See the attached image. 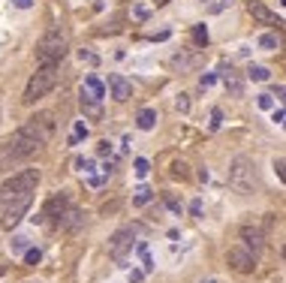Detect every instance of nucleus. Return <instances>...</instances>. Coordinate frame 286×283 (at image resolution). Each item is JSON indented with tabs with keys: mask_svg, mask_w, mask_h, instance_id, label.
I'll list each match as a JSON object with an SVG mask.
<instances>
[{
	"mask_svg": "<svg viewBox=\"0 0 286 283\" xmlns=\"http://www.w3.org/2000/svg\"><path fill=\"white\" fill-rule=\"evenodd\" d=\"M21 133H27L33 142H39V145H45L51 136H54V118L48 115V112H36L33 118H27L24 121V127H21Z\"/></svg>",
	"mask_w": 286,
	"mask_h": 283,
	"instance_id": "6",
	"label": "nucleus"
},
{
	"mask_svg": "<svg viewBox=\"0 0 286 283\" xmlns=\"http://www.w3.org/2000/svg\"><path fill=\"white\" fill-rule=\"evenodd\" d=\"M66 208H69L66 193H57V196H51V199L45 202V208H42L33 220H36V223H45V220H48V223H54V226H57V220L63 217V211H66Z\"/></svg>",
	"mask_w": 286,
	"mask_h": 283,
	"instance_id": "9",
	"label": "nucleus"
},
{
	"mask_svg": "<svg viewBox=\"0 0 286 283\" xmlns=\"http://www.w3.org/2000/svg\"><path fill=\"white\" fill-rule=\"evenodd\" d=\"M154 3H157V6H163V3H169V0H154Z\"/></svg>",
	"mask_w": 286,
	"mask_h": 283,
	"instance_id": "44",
	"label": "nucleus"
},
{
	"mask_svg": "<svg viewBox=\"0 0 286 283\" xmlns=\"http://www.w3.org/2000/svg\"><path fill=\"white\" fill-rule=\"evenodd\" d=\"M36 148H39V142H33L27 133L15 130V133L0 145V160H24V157L36 154Z\"/></svg>",
	"mask_w": 286,
	"mask_h": 283,
	"instance_id": "5",
	"label": "nucleus"
},
{
	"mask_svg": "<svg viewBox=\"0 0 286 283\" xmlns=\"http://www.w3.org/2000/svg\"><path fill=\"white\" fill-rule=\"evenodd\" d=\"M136 232H139V226H124V229H118V232L109 238V253H112L115 259H124L127 250H133Z\"/></svg>",
	"mask_w": 286,
	"mask_h": 283,
	"instance_id": "8",
	"label": "nucleus"
},
{
	"mask_svg": "<svg viewBox=\"0 0 286 283\" xmlns=\"http://www.w3.org/2000/svg\"><path fill=\"white\" fill-rule=\"evenodd\" d=\"M133 18H136V21H148V18H151V6L136 3V6H133Z\"/></svg>",
	"mask_w": 286,
	"mask_h": 283,
	"instance_id": "25",
	"label": "nucleus"
},
{
	"mask_svg": "<svg viewBox=\"0 0 286 283\" xmlns=\"http://www.w3.org/2000/svg\"><path fill=\"white\" fill-rule=\"evenodd\" d=\"M81 93H87V97H93V100H103V97H106V87H103V81H100L97 75H87L84 84H81Z\"/></svg>",
	"mask_w": 286,
	"mask_h": 283,
	"instance_id": "18",
	"label": "nucleus"
},
{
	"mask_svg": "<svg viewBox=\"0 0 286 283\" xmlns=\"http://www.w3.org/2000/svg\"><path fill=\"white\" fill-rule=\"evenodd\" d=\"M81 223H84V214L78 211V208H66L63 211V217L57 220V229H66V232H75V229H81Z\"/></svg>",
	"mask_w": 286,
	"mask_h": 283,
	"instance_id": "14",
	"label": "nucleus"
},
{
	"mask_svg": "<svg viewBox=\"0 0 286 283\" xmlns=\"http://www.w3.org/2000/svg\"><path fill=\"white\" fill-rule=\"evenodd\" d=\"M241 244L256 256L262 250V244H265V232L259 226H241Z\"/></svg>",
	"mask_w": 286,
	"mask_h": 283,
	"instance_id": "11",
	"label": "nucleus"
},
{
	"mask_svg": "<svg viewBox=\"0 0 286 283\" xmlns=\"http://www.w3.org/2000/svg\"><path fill=\"white\" fill-rule=\"evenodd\" d=\"M142 277H145V271H130V280H133V283H139Z\"/></svg>",
	"mask_w": 286,
	"mask_h": 283,
	"instance_id": "40",
	"label": "nucleus"
},
{
	"mask_svg": "<svg viewBox=\"0 0 286 283\" xmlns=\"http://www.w3.org/2000/svg\"><path fill=\"white\" fill-rule=\"evenodd\" d=\"M214 81H217V75H214V72H205V75L199 78V87H202V90H208V87H211Z\"/></svg>",
	"mask_w": 286,
	"mask_h": 283,
	"instance_id": "31",
	"label": "nucleus"
},
{
	"mask_svg": "<svg viewBox=\"0 0 286 283\" xmlns=\"http://www.w3.org/2000/svg\"><path fill=\"white\" fill-rule=\"evenodd\" d=\"M220 78H223V84H226V90H229L232 97H241V93H244V81L238 78V72H235L232 66L223 63V66H220Z\"/></svg>",
	"mask_w": 286,
	"mask_h": 283,
	"instance_id": "13",
	"label": "nucleus"
},
{
	"mask_svg": "<svg viewBox=\"0 0 286 283\" xmlns=\"http://www.w3.org/2000/svg\"><path fill=\"white\" fill-rule=\"evenodd\" d=\"M223 6H232V0H220V3L214 6V9H223Z\"/></svg>",
	"mask_w": 286,
	"mask_h": 283,
	"instance_id": "43",
	"label": "nucleus"
},
{
	"mask_svg": "<svg viewBox=\"0 0 286 283\" xmlns=\"http://www.w3.org/2000/svg\"><path fill=\"white\" fill-rule=\"evenodd\" d=\"M247 9H250V15H253L259 24H280V18H277L268 6H262L259 0H250V3H247Z\"/></svg>",
	"mask_w": 286,
	"mask_h": 283,
	"instance_id": "15",
	"label": "nucleus"
},
{
	"mask_svg": "<svg viewBox=\"0 0 286 283\" xmlns=\"http://www.w3.org/2000/svg\"><path fill=\"white\" fill-rule=\"evenodd\" d=\"M81 60H87V63H97V54H90V51H84V48H81Z\"/></svg>",
	"mask_w": 286,
	"mask_h": 283,
	"instance_id": "37",
	"label": "nucleus"
},
{
	"mask_svg": "<svg viewBox=\"0 0 286 283\" xmlns=\"http://www.w3.org/2000/svg\"><path fill=\"white\" fill-rule=\"evenodd\" d=\"M30 202H33V193H30V196H21V199H12L9 205H3L0 226H3V229H15V226L24 220V214L30 211Z\"/></svg>",
	"mask_w": 286,
	"mask_h": 283,
	"instance_id": "7",
	"label": "nucleus"
},
{
	"mask_svg": "<svg viewBox=\"0 0 286 283\" xmlns=\"http://www.w3.org/2000/svg\"><path fill=\"white\" fill-rule=\"evenodd\" d=\"M259 48L274 51V48H277V36H274V33H262V36H259Z\"/></svg>",
	"mask_w": 286,
	"mask_h": 283,
	"instance_id": "26",
	"label": "nucleus"
},
{
	"mask_svg": "<svg viewBox=\"0 0 286 283\" xmlns=\"http://www.w3.org/2000/svg\"><path fill=\"white\" fill-rule=\"evenodd\" d=\"M229 187L235 193H241V196H250L256 190V166H253L250 157L238 154L232 160V166H229Z\"/></svg>",
	"mask_w": 286,
	"mask_h": 283,
	"instance_id": "3",
	"label": "nucleus"
},
{
	"mask_svg": "<svg viewBox=\"0 0 286 283\" xmlns=\"http://www.w3.org/2000/svg\"><path fill=\"white\" fill-rule=\"evenodd\" d=\"M166 205H169V208H172V211H181V202H178V199H172V196H169V199H166Z\"/></svg>",
	"mask_w": 286,
	"mask_h": 283,
	"instance_id": "38",
	"label": "nucleus"
},
{
	"mask_svg": "<svg viewBox=\"0 0 286 283\" xmlns=\"http://www.w3.org/2000/svg\"><path fill=\"white\" fill-rule=\"evenodd\" d=\"M109 90H112V97H115L118 103H127V100L133 97V84H130L121 72H112V75H109Z\"/></svg>",
	"mask_w": 286,
	"mask_h": 283,
	"instance_id": "12",
	"label": "nucleus"
},
{
	"mask_svg": "<svg viewBox=\"0 0 286 283\" xmlns=\"http://www.w3.org/2000/svg\"><path fill=\"white\" fill-rule=\"evenodd\" d=\"M271 121H274V124L280 127V124H283V109H274V115H271Z\"/></svg>",
	"mask_w": 286,
	"mask_h": 283,
	"instance_id": "36",
	"label": "nucleus"
},
{
	"mask_svg": "<svg viewBox=\"0 0 286 283\" xmlns=\"http://www.w3.org/2000/svg\"><path fill=\"white\" fill-rule=\"evenodd\" d=\"M9 247H12V253H24V250L30 247V238H27V235H15V238L9 241Z\"/></svg>",
	"mask_w": 286,
	"mask_h": 283,
	"instance_id": "23",
	"label": "nucleus"
},
{
	"mask_svg": "<svg viewBox=\"0 0 286 283\" xmlns=\"http://www.w3.org/2000/svg\"><path fill=\"white\" fill-rule=\"evenodd\" d=\"M154 124H157V112L154 109H142L136 115V127L139 130H154Z\"/></svg>",
	"mask_w": 286,
	"mask_h": 283,
	"instance_id": "19",
	"label": "nucleus"
},
{
	"mask_svg": "<svg viewBox=\"0 0 286 283\" xmlns=\"http://www.w3.org/2000/svg\"><path fill=\"white\" fill-rule=\"evenodd\" d=\"M148 172H151V163H148L145 157H139V160H136V175H139V178H145Z\"/></svg>",
	"mask_w": 286,
	"mask_h": 283,
	"instance_id": "30",
	"label": "nucleus"
},
{
	"mask_svg": "<svg viewBox=\"0 0 286 283\" xmlns=\"http://www.w3.org/2000/svg\"><path fill=\"white\" fill-rule=\"evenodd\" d=\"M274 172H277V178H280V181H286V160H283V157H277V160H274Z\"/></svg>",
	"mask_w": 286,
	"mask_h": 283,
	"instance_id": "33",
	"label": "nucleus"
},
{
	"mask_svg": "<svg viewBox=\"0 0 286 283\" xmlns=\"http://www.w3.org/2000/svg\"><path fill=\"white\" fill-rule=\"evenodd\" d=\"M193 42H196L199 48L208 45V27H205V24H196V27H193Z\"/></svg>",
	"mask_w": 286,
	"mask_h": 283,
	"instance_id": "20",
	"label": "nucleus"
},
{
	"mask_svg": "<svg viewBox=\"0 0 286 283\" xmlns=\"http://www.w3.org/2000/svg\"><path fill=\"white\" fill-rule=\"evenodd\" d=\"M172 175H175V178H181V181H187V178H190L187 163H181V160H178V163H172Z\"/></svg>",
	"mask_w": 286,
	"mask_h": 283,
	"instance_id": "29",
	"label": "nucleus"
},
{
	"mask_svg": "<svg viewBox=\"0 0 286 283\" xmlns=\"http://www.w3.org/2000/svg\"><path fill=\"white\" fill-rule=\"evenodd\" d=\"M24 262H27V265H39V262H42V250H39V247H27V250H24Z\"/></svg>",
	"mask_w": 286,
	"mask_h": 283,
	"instance_id": "24",
	"label": "nucleus"
},
{
	"mask_svg": "<svg viewBox=\"0 0 286 283\" xmlns=\"http://www.w3.org/2000/svg\"><path fill=\"white\" fill-rule=\"evenodd\" d=\"M36 184H39V172H36V169H24V172H18V175L6 178V181L0 184V208H3V205H9L12 199L30 196V193L36 190Z\"/></svg>",
	"mask_w": 286,
	"mask_h": 283,
	"instance_id": "2",
	"label": "nucleus"
},
{
	"mask_svg": "<svg viewBox=\"0 0 286 283\" xmlns=\"http://www.w3.org/2000/svg\"><path fill=\"white\" fill-rule=\"evenodd\" d=\"M229 265L238 271V274H250L253 268H256V256L244 247V244H235V247H229Z\"/></svg>",
	"mask_w": 286,
	"mask_h": 283,
	"instance_id": "10",
	"label": "nucleus"
},
{
	"mask_svg": "<svg viewBox=\"0 0 286 283\" xmlns=\"http://www.w3.org/2000/svg\"><path fill=\"white\" fill-rule=\"evenodd\" d=\"M190 211H193V214H202V202H199V199H196V202H193V205H190Z\"/></svg>",
	"mask_w": 286,
	"mask_h": 283,
	"instance_id": "41",
	"label": "nucleus"
},
{
	"mask_svg": "<svg viewBox=\"0 0 286 283\" xmlns=\"http://www.w3.org/2000/svg\"><path fill=\"white\" fill-rule=\"evenodd\" d=\"M81 139H87V127H84V121H75V130L69 136V145H78Z\"/></svg>",
	"mask_w": 286,
	"mask_h": 283,
	"instance_id": "22",
	"label": "nucleus"
},
{
	"mask_svg": "<svg viewBox=\"0 0 286 283\" xmlns=\"http://www.w3.org/2000/svg\"><path fill=\"white\" fill-rule=\"evenodd\" d=\"M247 78H253V81H265V78H268V66H250V69H247Z\"/></svg>",
	"mask_w": 286,
	"mask_h": 283,
	"instance_id": "27",
	"label": "nucleus"
},
{
	"mask_svg": "<svg viewBox=\"0 0 286 283\" xmlns=\"http://www.w3.org/2000/svg\"><path fill=\"white\" fill-rule=\"evenodd\" d=\"M202 283H217V280H214V277H208V280H202Z\"/></svg>",
	"mask_w": 286,
	"mask_h": 283,
	"instance_id": "45",
	"label": "nucleus"
},
{
	"mask_svg": "<svg viewBox=\"0 0 286 283\" xmlns=\"http://www.w3.org/2000/svg\"><path fill=\"white\" fill-rule=\"evenodd\" d=\"M202 60H205L202 54H175V57H169V66H172V69L187 72V69H196Z\"/></svg>",
	"mask_w": 286,
	"mask_h": 283,
	"instance_id": "16",
	"label": "nucleus"
},
{
	"mask_svg": "<svg viewBox=\"0 0 286 283\" xmlns=\"http://www.w3.org/2000/svg\"><path fill=\"white\" fill-rule=\"evenodd\" d=\"M175 109H178L181 115H187V112H190V97H187V93H178V97H175Z\"/></svg>",
	"mask_w": 286,
	"mask_h": 283,
	"instance_id": "28",
	"label": "nucleus"
},
{
	"mask_svg": "<svg viewBox=\"0 0 286 283\" xmlns=\"http://www.w3.org/2000/svg\"><path fill=\"white\" fill-rule=\"evenodd\" d=\"M220 124H223V112L211 109V130H220Z\"/></svg>",
	"mask_w": 286,
	"mask_h": 283,
	"instance_id": "32",
	"label": "nucleus"
},
{
	"mask_svg": "<svg viewBox=\"0 0 286 283\" xmlns=\"http://www.w3.org/2000/svg\"><path fill=\"white\" fill-rule=\"evenodd\" d=\"M151 199H154V190H151V187H139V190H136V196H133V202H136L139 208H142V205H148Z\"/></svg>",
	"mask_w": 286,
	"mask_h": 283,
	"instance_id": "21",
	"label": "nucleus"
},
{
	"mask_svg": "<svg viewBox=\"0 0 286 283\" xmlns=\"http://www.w3.org/2000/svg\"><path fill=\"white\" fill-rule=\"evenodd\" d=\"M75 166H78V169H81V172H84V175H90V172H93V169H97V166H93V160H78V163H75Z\"/></svg>",
	"mask_w": 286,
	"mask_h": 283,
	"instance_id": "35",
	"label": "nucleus"
},
{
	"mask_svg": "<svg viewBox=\"0 0 286 283\" xmlns=\"http://www.w3.org/2000/svg\"><path fill=\"white\" fill-rule=\"evenodd\" d=\"M78 106H81L84 118H90V121H100V118H103V106H100V100H93V97L81 93V97H78Z\"/></svg>",
	"mask_w": 286,
	"mask_h": 283,
	"instance_id": "17",
	"label": "nucleus"
},
{
	"mask_svg": "<svg viewBox=\"0 0 286 283\" xmlns=\"http://www.w3.org/2000/svg\"><path fill=\"white\" fill-rule=\"evenodd\" d=\"M100 154H112V142H100Z\"/></svg>",
	"mask_w": 286,
	"mask_h": 283,
	"instance_id": "39",
	"label": "nucleus"
},
{
	"mask_svg": "<svg viewBox=\"0 0 286 283\" xmlns=\"http://www.w3.org/2000/svg\"><path fill=\"white\" fill-rule=\"evenodd\" d=\"M66 54V33L54 24L45 30V36L36 42V63L39 66H57Z\"/></svg>",
	"mask_w": 286,
	"mask_h": 283,
	"instance_id": "1",
	"label": "nucleus"
},
{
	"mask_svg": "<svg viewBox=\"0 0 286 283\" xmlns=\"http://www.w3.org/2000/svg\"><path fill=\"white\" fill-rule=\"evenodd\" d=\"M30 3H33V0H15V6H18V9H30Z\"/></svg>",
	"mask_w": 286,
	"mask_h": 283,
	"instance_id": "42",
	"label": "nucleus"
},
{
	"mask_svg": "<svg viewBox=\"0 0 286 283\" xmlns=\"http://www.w3.org/2000/svg\"><path fill=\"white\" fill-rule=\"evenodd\" d=\"M54 84H57V66H39V69L30 75V81H27L21 100H24L27 106H33L36 100L48 97V93L54 90Z\"/></svg>",
	"mask_w": 286,
	"mask_h": 283,
	"instance_id": "4",
	"label": "nucleus"
},
{
	"mask_svg": "<svg viewBox=\"0 0 286 283\" xmlns=\"http://www.w3.org/2000/svg\"><path fill=\"white\" fill-rule=\"evenodd\" d=\"M256 103H259V109H271V106H274L271 93H259V97H256Z\"/></svg>",
	"mask_w": 286,
	"mask_h": 283,
	"instance_id": "34",
	"label": "nucleus"
}]
</instances>
